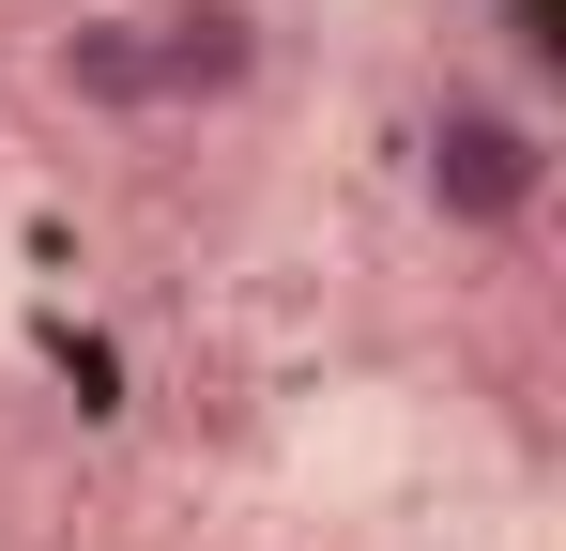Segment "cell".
Wrapping results in <instances>:
<instances>
[{
	"label": "cell",
	"instance_id": "3",
	"mask_svg": "<svg viewBox=\"0 0 566 551\" xmlns=\"http://www.w3.org/2000/svg\"><path fill=\"white\" fill-rule=\"evenodd\" d=\"M46 92L93 107V123H154V46H138V15H77V31L46 46Z\"/></svg>",
	"mask_w": 566,
	"mask_h": 551
},
{
	"label": "cell",
	"instance_id": "2",
	"mask_svg": "<svg viewBox=\"0 0 566 551\" xmlns=\"http://www.w3.org/2000/svg\"><path fill=\"white\" fill-rule=\"evenodd\" d=\"M138 46H154V123H230L245 92L276 77L261 0H154V15H138Z\"/></svg>",
	"mask_w": 566,
	"mask_h": 551
},
{
	"label": "cell",
	"instance_id": "1",
	"mask_svg": "<svg viewBox=\"0 0 566 551\" xmlns=\"http://www.w3.org/2000/svg\"><path fill=\"white\" fill-rule=\"evenodd\" d=\"M413 199H429L460 246H505V230H536V199H552V107H521V92L460 77L429 123H413Z\"/></svg>",
	"mask_w": 566,
	"mask_h": 551
},
{
	"label": "cell",
	"instance_id": "4",
	"mask_svg": "<svg viewBox=\"0 0 566 551\" xmlns=\"http://www.w3.org/2000/svg\"><path fill=\"white\" fill-rule=\"evenodd\" d=\"M490 62H505L490 92L552 107V92H566V0H490Z\"/></svg>",
	"mask_w": 566,
	"mask_h": 551
}]
</instances>
